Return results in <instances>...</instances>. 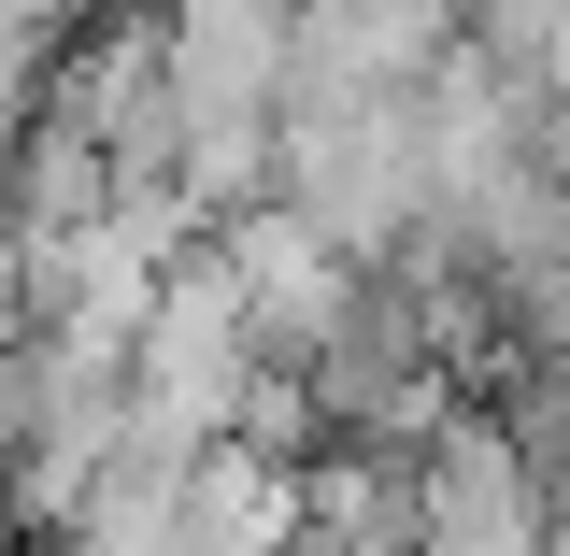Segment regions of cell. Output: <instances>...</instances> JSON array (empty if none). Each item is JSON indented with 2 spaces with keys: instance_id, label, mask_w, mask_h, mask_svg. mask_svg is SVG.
I'll use <instances>...</instances> for the list:
<instances>
[{
  "instance_id": "1",
  "label": "cell",
  "mask_w": 570,
  "mask_h": 556,
  "mask_svg": "<svg viewBox=\"0 0 570 556\" xmlns=\"http://www.w3.org/2000/svg\"><path fill=\"white\" fill-rule=\"evenodd\" d=\"M542 528H557L542 457L499 428V400H456L414 442V556H542Z\"/></svg>"
},
{
  "instance_id": "2",
  "label": "cell",
  "mask_w": 570,
  "mask_h": 556,
  "mask_svg": "<svg viewBox=\"0 0 570 556\" xmlns=\"http://www.w3.org/2000/svg\"><path fill=\"white\" fill-rule=\"evenodd\" d=\"M58 43H71V0H0V129H14V115H43Z\"/></svg>"
}]
</instances>
